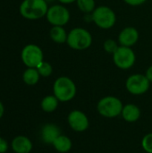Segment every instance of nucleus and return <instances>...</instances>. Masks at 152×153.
Listing matches in <instances>:
<instances>
[{"label": "nucleus", "instance_id": "nucleus-14", "mask_svg": "<svg viewBox=\"0 0 152 153\" xmlns=\"http://www.w3.org/2000/svg\"><path fill=\"white\" fill-rule=\"evenodd\" d=\"M123 118L127 122H135L140 118L141 111L140 108L134 104H127L123 108L122 111Z\"/></svg>", "mask_w": 152, "mask_h": 153}, {"label": "nucleus", "instance_id": "nucleus-4", "mask_svg": "<svg viewBox=\"0 0 152 153\" xmlns=\"http://www.w3.org/2000/svg\"><path fill=\"white\" fill-rule=\"evenodd\" d=\"M91 14L93 22L102 30L111 29L116 22V13L107 5H99L96 7Z\"/></svg>", "mask_w": 152, "mask_h": 153}, {"label": "nucleus", "instance_id": "nucleus-3", "mask_svg": "<svg viewBox=\"0 0 152 153\" xmlns=\"http://www.w3.org/2000/svg\"><path fill=\"white\" fill-rule=\"evenodd\" d=\"M53 91L59 101L66 102L74 98L76 94V86L73 81L69 77L61 76L55 81Z\"/></svg>", "mask_w": 152, "mask_h": 153}, {"label": "nucleus", "instance_id": "nucleus-28", "mask_svg": "<svg viewBox=\"0 0 152 153\" xmlns=\"http://www.w3.org/2000/svg\"><path fill=\"white\" fill-rule=\"evenodd\" d=\"M46 1H47V3L48 4V3H50V2H54L55 0H46Z\"/></svg>", "mask_w": 152, "mask_h": 153}, {"label": "nucleus", "instance_id": "nucleus-10", "mask_svg": "<svg viewBox=\"0 0 152 153\" xmlns=\"http://www.w3.org/2000/svg\"><path fill=\"white\" fill-rule=\"evenodd\" d=\"M68 123L71 128L76 132H83L89 127L87 116L80 110H73L69 114Z\"/></svg>", "mask_w": 152, "mask_h": 153}, {"label": "nucleus", "instance_id": "nucleus-17", "mask_svg": "<svg viewBox=\"0 0 152 153\" xmlns=\"http://www.w3.org/2000/svg\"><path fill=\"white\" fill-rule=\"evenodd\" d=\"M39 77H40V74H39L37 68L28 67V69H26L22 74L23 82L27 85H30V86L37 84L39 80Z\"/></svg>", "mask_w": 152, "mask_h": 153}, {"label": "nucleus", "instance_id": "nucleus-16", "mask_svg": "<svg viewBox=\"0 0 152 153\" xmlns=\"http://www.w3.org/2000/svg\"><path fill=\"white\" fill-rule=\"evenodd\" d=\"M55 149L59 152L65 153L69 152L72 148V142L71 140L65 135H59L52 143Z\"/></svg>", "mask_w": 152, "mask_h": 153}, {"label": "nucleus", "instance_id": "nucleus-6", "mask_svg": "<svg viewBox=\"0 0 152 153\" xmlns=\"http://www.w3.org/2000/svg\"><path fill=\"white\" fill-rule=\"evenodd\" d=\"M136 61V56L132 48L119 46L113 54V62L116 67L122 70H127L133 66Z\"/></svg>", "mask_w": 152, "mask_h": 153}, {"label": "nucleus", "instance_id": "nucleus-12", "mask_svg": "<svg viewBox=\"0 0 152 153\" xmlns=\"http://www.w3.org/2000/svg\"><path fill=\"white\" fill-rule=\"evenodd\" d=\"M12 149L15 153H30L32 150V143L25 136H17L12 141Z\"/></svg>", "mask_w": 152, "mask_h": 153}, {"label": "nucleus", "instance_id": "nucleus-5", "mask_svg": "<svg viewBox=\"0 0 152 153\" xmlns=\"http://www.w3.org/2000/svg\"><path fill=\"white\" fill-rule=\"evenodd\" d=\"M97 108L101 116L106 117H116L122 114L124 107L119 99L113 96H108L99 101Z\"/></svg>", "mask_w": 152, "mask_h": 153}, {"label": "nucleus", "instance_id": "nucleus-26", "mask_svg": "<svg viewBox=\"0 0 152 153\" xmlns=\"http://www.w3.org/2000/svg\"><path fill=\"white\" fill-rule=\"evenodd\" d=\"M61 4H73L74 2H76L77 0H58Z\"/></svg>", "mask_w": 152, "mask_h": 153}, {"label": "nucleus", "instance_id": "nucleus-2", "mask_svg": "<svg viewBox=\"0 0 152 153\" xmlns=\"http://www.w3.org/2000/svg\"><path fill=\"white\" fill-rule=\"evenodd\" d=\"M92 36L90 31L82 27L70 30L67 36V45L74 50H85L92 44Z\"/></svg>", "mask_w": 152, "mask_h": 153}, {"label": "nucleus", "instance_id": "nucleus-21", "mask_svg": "<svg viewBox=\"0 0 152 153\" xmlns=\"http://www.w3.org/2000/svg\"><path fill=\"white\" fill-rule=\"evenodd\" d=\"M118 44L117 42L115 40V39H108L107 40H105L104 44H103V48H104V50L107 52V53H109V54H114L116 52V50L118 48Z\"/></svg>", "mask_w": 152, "mask_h": 153}, {"label": "nucleus", "instance_id": "nucleus-7", "mask_svg": "<svg viewBox=\"0 0 152 153\" xmlns=\"http://www.w3.org/2000/svg\"><path fill=\"white\" fill-rule=\"evenodd\" d=\"M22 63L30 68H37L44 60V55L42 49L35 44L26 45L21 54Z\"/></svg>", "mask_w": 152, "mask_h": 153}, {"label": "nucleus", "instance_id": "nucleus-25", "mask_svg": "<svg viewBox=\"0 0 152 153\" xmlns=\"http://www.w3.org/2000/svg\"><path fill=\"white\" fill-rule=\"evenodd\" d=\"M145 75H146V77L149 79V81H150L151 82H152V65H151V66L147 69Z\"/></svg>", "mask_w": 152, "mask_h": 153}, {"label": "nucleus", "instance_id": "nucleus-18", "mask_svg": "<svg viewBox=\"0 0 152 153\" xmlns=\"http://www.w3.org/2000/svg\"><path fill=\"white\" fill-rule=\"evenodd\" d=\"M58 100L55 95H49L45 97L41 101V108L47 113L55 111L58 106Z\"/></svg>", "mask_w": 152, "mask_h": 153}, {"label": "nucleus", "instance_id": "nucleus-19", "mask_svg": "<svg viewBox=\"0 0 152 153\" xmlns=\"http://www.w3.org/2000/svg\"><path fill=\"white\" fill-rule=\"evenodd\" d=\"M78 8L84 13H92L96 8L95 0H77Z\"/></svg>", "mask_w": 152, "mask_h": 153}, {"label": "nucleus", "instance_id": "nucleus-9", "mask_svg": "<svg viewBox=\"0 0 152 153\" xmlns=\"http://www.w3.org/2000/svg\"><path fill=\"white\" fill-rule=\"evenodd\" d=\"M151 82L146 75L142 74H135L129 76L125 82L126 90L133 95H142L150 89Z\"/></svg>", "mask_w": 152, "mask_h": 153}, {"label": "nucleus", "instance_id": "nucleus-11", "mask_svg": "<svg viewBox=\"0 0 152 153\" xmlns=\"http://www.w3.org/2000/svg\"><path fill=\"white\" fill-rule=\"evenodd\" d=\"M139 39V31L134 27H125L123 29L118 35V43L120 46L132 48L134 46Z\"/></svg>", "mask_w": 152, "mask_h": 153}, {"label": "nucleus", "instance_id": "nucleus-23", "mask_svg": "<svg viewBox=\"0 0 152 153\" xmlns=\"http://www.w3.org/2000/svg\"><path fill=\"white\" fill-rule=\"evenodd\" d=\"M123 1L125 3H126L127 4L131 5V6H138V5L143 4L148 0H123Z\"/></svg>", "mask_w": 152, "mask_h": 153}, {"label": "nucleus", "instance_id": "nucleus-22", "mask_svg": "<svg viewBox=\"0 0 152 153\" xmlns=\"http://www.w3.org/2000/svg\"><path fill=\"white\" fill-rule=\"evenodd\" d=\"M142 148L148 153H152V133L146 134L142 142Z\"/></svg>", "mask_w": 152, "mask_h": 153}, {"label": "nucleus", "instance_id": "nucleus-8", "mask_svg": "<svg viewBox=\"0 0 152 153\" xmlns=\"http://www.w3.org/2000/svg\"><path fill=\"white\" fill-rule=\"evenodd\" d=\"M46 17L53 26H65L70 21V12L62 4H54L48 7Z\"/></svg>", "mask_w": 152, "mask_h": 153}, {"label": "nucleus", "instance_id": "nucleus-1", "mask_svg": "<svg viewBox=\"0 0 152 153\" xmlns=\"http://www.w3.org/2000/svg\"><path fill=\"white\" fill-rule=\"evenodd\" d=\"M19 10L23 18L28 20H38L46 16L48 5L46 0H23Z\"/></svg>", "mask_w": 152, "mask_h": 153}, {"label": "nucleus", "instance_id": "nucleus-20", "mask_svg": "<svg viewBox=\"0 0 152 153\" xmlns=\"http://www.w3.org/2000/svg\"><path fill=\"white\" fill-rule=\"evenodd\" d=\"M37 70H38L39 74H40V76H43V77H48L53 73V67H52V65L49 63L45 62V61H43L37 67Z\"/></svg>", "mask_w": 152, "mask_h": 153}, {"label": "nucleus", "instance_id": "nucleus-15", "mask_svg": "<svg viewBox=\"0 0 152 153\" xmlns=\"http://www.w3.org/2000/svg\"><path fill=\"white\" fill-rule=\"evenodd\" d=\"M51 39L57 44L66 43L68 33L66 32L64 26H53L49 32Z\"/></svg>", "mask_w": 152, "mask_h": 153}, {"label": "nucleus", "instance_id": "nucleus-24", "mask_svg": "<svg viewBox=\"0 0 152 153\" xmlns=\"http://www.w3.org/2000/svg\"><path fill=\"white\" fill-rule=\"evenodd\" d=\"M8 149V144H7V142L4 139H2L0 137V153H4L6 152Z\"/></svg>", "mask_w": 152, "mask_h": 153}, {"label": "nucleus", "instance_id": "nucleus-27", "mask_svg": "<svg viewBox=\"0 0 152 153\" xmlns=\"http://www.w3.org/2000/svg\"><path fill=\"white\" fill-rule=\"evenodd\" d=\"M4 112V105L2 104V102L0 101V118L3 117Z\"/></svg>", "mask_w": 152, "mask_h": 153}, {"label": "nucleus", "instance_id": "nucleus-13", "mask_svg": "<svg viewBox=\"0 0 152 153\" xmlns=\"http://www.w3.org/2000/svg\"><path fill=\"white\" fill-rule=\"evenodd\" d=\"M60 135V130L59 128L53 125V124H47L46 125L41 132L42 140L46 143H53L54 141Z\"/></svg>", "mask_w": 152, "mask_h": 153}]
</instances>
